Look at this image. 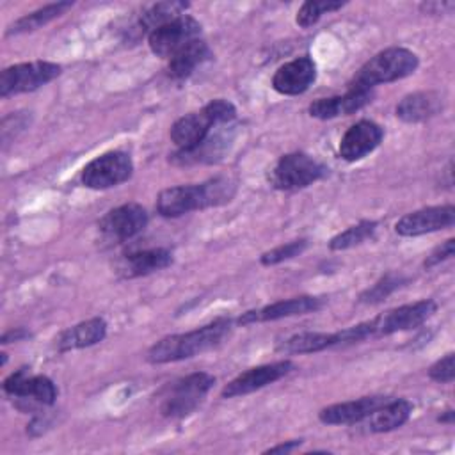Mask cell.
<instances>
[{
	"label": "cell",
	"mask_w": 455,
	"mask_h": 455,
	"mask_svg": "<svg viewBox=\"0 0 455 455\" xmlns=\"http://www.w3.org/2000/svg\"><path fill=\"white\" fill-rule=\"evenodd\" d=\"M213 382L215 377L206 371H196L180 379L171 386L167 396L164 398L160 405L162 414L174 419L192 414L203 403Z\"/></svg>",
	"instance_id": "5b68a950"
},
{
	"label": "cell",
	"mask_w": 455,
	"mask_h": 455,
	"mask_svg": "<svg viewBox=\"0 0 455 455\" xmlns=\"http://www.w3.org/2000/svg\"><path fill=\"white\" fill-rule=\"evenodd\" d=\"M293 368H295V364L288 359L249 368L247 371L235 377L229 384H226L224 389L220 391V396L222 398H235V396L249 395V393L258 391V389H261L268 384H274L275 380L288 375Z\"/></svg>",
	"instance_id": "8fae6325"
},
{
	"label": "cell",
	"mask_w": 455,
	"mask_h": 455,
	"mask_svg": "<svg viewBox=\"0 0 455 455\" xmlns=\"http://www.w3.org/2000/svg\"><path fill=\"white\" fill-rule=\"evenodd\" d=\"M453 416H455V412L450 409V411H446L444 414H441L437 419H439L441 423H448V425H451V423H453Z\"/></svg>",
	"instance_id": "74e56055"
},
{
	"label": "cell",
	"mask_w": 455,
	"mask_h": 455,
	"mask_svg": "<svg viewBox=\"0 0 455 455\" xmlns=\"http://www.w3.org/2000/svg\"><path fill=\"white\" fill-rule=\"evenodd\" d=\"M27 338H30V332H28L27 329H23V327H16V329H11V331L4 332L0 343H2V345H7V343L21 341V339H27Z\"/></svg>",
	"instance_id": "d590c367"
},
{
	"label": "cell",
	"mask_w": 455,
	"mask_h": 455,
	"mask_svg": "<svg viewBox=\"0 0 455 455\" xmlns=\"http://www.w3.org/2000/svg\"><path fill=\"white\" fill-rule=\"evenodd\" d=\"M329 169L316 158L295 151L283 155L268 172V183L277 190H299L327 176Z\"/></svg>",
	"instance_id": "277c9868"
},
{
	"label": "cell",
	"mask_w": 455,
	"mask_h": 455,
	"mask_svg": "<svg viewBox=\"0 0 455 455\" xmlns=\"http://www.w3.org/2000/svg\"><path fill=\"white\" fill-rule=\"evenodd\" d=\"M107 336V322L100 316L80 322L66 329L57 339V350L68 352L76 348H85L100 343Z\"/></svg>",
	"instance_id": "7402d4cb"
},
{
	"label": "cell",
	"mask_w": 455,
	"mask_h": 455,
	"mask_svg": "<svg viewBox=\"0 0 455 455\" xmlns=\"http://www.w3.org/2000/svg\"><path fill=\"white\" fill-rule=\"evenodd\" d=\"M389 396H363L359 400L332 403L318 412V419L325 425H352L364 421L377 407L386 403Z\"/></svg>",
	"instance_id": "d6986e66"
},
{
	"label": "cell",
	"mask_w": 455,
	"mask_h": 455,
	"mask_svg": "<svg viewBox=\"0 0 455 455\" xmlns=\"http://www.w3.org/2000/svg\"><path fill=\"white\" fill-rule=\"evenodd\" d=\"M428 377L435 382L450 384L455 377V354H446L428 368Z\"/></svg>",
	"instance_id": "d6a6232c"
},
{
	"label": "cell",
	"mask_w": 455,
	"mask_h": 455,
	"mask_svg": "<svg viewBox=\"0 0 455 455\" xmlns=\"http://www.w3.org/2000/svg\"><path fill=\"white\" fill-rule=\"evenodd\" d=\"M236 183L228 176L210 178L196 185H178L164 188L156 197V212L162 217L174 219L185 213L226 204L233 199Z\"/></svg>",
	"instance_id": "6da1fadb"
},
{
	"label": "cell",
	"mask_w": 455,
	"mask_h": 455,
	"mask_svg": "<svg viewBox=\"0 0 455 455\" xmlns=\"http://www.w3.org/2000/svg\"><path fill=\"white\" fill-rule=\"evenodd\" d=\"M172 263V254L167 249H144L126 254L119 263V272L123 277H140L158 272Z\"/></svg>",
	"instance_id": "44dd1931"
},
{
	"label": "cell",
	"mask_w": 455,
	"mask_h": 455,
	"mask_svg": "<svg viewBox=\"0 0 455 455\" xmlns=\"http://www.w3.org/2000/svg\"><path fill=\"white\" fill-rule=\"evenodd\" d=\"M455 222V206L443 204V206H428L411 213H405L395 224V231L400 236H419L434 231H441L451 228Z\"/></svg>",
	"instance_id": "7c38bea8"
},
{
	"label": "cell",
	"mask_w": 455,
	"mask_h": 455,
	"mask_svg": "<svg viewBox=\"0 0 455 455\" xmlns=\"http://www.w3.org/2000/svg\"><path fill=\"white\" fill-rule=\"evenodd\" d=\"M212 55L210 46L203 39H194L169 59L167 75L174 80H183L190 76L197 66L210 60Z\"/></svg>",
	"instance_id": "cb8c5ba5"
},
{
	"label": "cell",
	"mask_w": 455,
	"mask_h": 455,
	"mask_svg": "<svg viewBox=\"0 0 455 455\" xmlns=\"http://www.w3.org/2000/svg\"><path fill=\"white\" fill-rule=\"evenodd\" d=\"M199 36H201V23L188 14H181L180 18L149 32L148 44L156 57L171 59L183 46H187L194 39H199Z\"/></svg>",
	"instance_id": "9c48e42d"
},
{
	"label": "cell",
	"mask_w": 455,
	"mask_h": 455,
	"mask_svg": "<svg viewBox=\"0 0 455 455\" xmlns=\"http://www.w3.org/2000/svg\"><path fill=\"white\" fill-rule=\"evenodd\" d=\"M231 327L233 322L229 318H217L194 331L165 336L148 350L146 359L153 364H164L194 357L219 347L229 336Z\"/></svg>",
	"instance_id": "7a4b0ae2"
},
{
	"label": "cell",
	"mask_w": 455,
	"mask_h": 455,
	"mask_svg": "<svg viewBox=\"0 0 455 455\" xmlns=\"http://www.w3.org/2000/svg\"><path fill=\"white\" fill-rule=\"evenodd\" d=\"M405 283V277L400 275V274H386L384 277H380L371 288L364 290L361 295H359V300L364 302V304H377V302H382L386 297H389L395 290H398L402 284Z\"/></svg>",
	"instance_id": "4dcf8cb0"
},
{
	"label": "cell",
	"mask_w": 455,
	"mask_h": 455,
	"mask_svg": "<svg viewBox=\"0 0 455 455\" xmlns=\"http://www.w3.org/2000/svg\"><path fill=\"white\" fill-rule=\"evenodd\" d=\"M384 139V130L380 124L361 119L352 124L339 140V156L347 162H355L370 155Z\"/></svg>",
	"instance_id": "2e32d148"
},
{
	"label": "cell",
	"mask_w": 455,
	"mask_h": 455,
	"mask_svg": "<svg viewBox=\"0 0 455 455\" xmlns=\"http://www.w3.org/2000/svg\"><path fill=\"white\" fill-rule=\"evenodd\" d=\"M300 439L297 441V439H293V441H288V443H283V444H277V446H272V448H268L265 453H288V451H291V450H295V448H299L300 446Z\"/></svg>",
	"instance_id": "8d00e7d4"
},
{
	"label": "cell",
	"mask_w": 455,
	"mask_h": 455,
	"mask_svg": "<svg viewBox=\"0 0 455 455\" xmlns=\"http://www.w3.org/2000/svg\"><path fill=\"white\" fill-rule=\"evenodd\" d=\"M443 108V98L434 91H419L403 96L395 112L405 123H421L437 116Z\"/></svg>",
	"instance_id": "ffe728a7"
},
{
	"label": "cell",
	"mask_w": 455,
	"mask_h": 455,
	"mask_svg": "<svg viewBox=\"0 0 455 455\" xmlns=\"http://www.w3.org/2000/svg\"><path fill=\"white\" fill-rule=\"evenodd\" d=\"M316 80V64L309 55L297 57L279 66L272 76V87L284 96L306 92Z\"/></svg>",
	"instance_id": "9a60e30c"
},
{
	"label": "cell",
	"mask_w": 455,
	"mask_h": 455,
	"mask_svg": "<svg viewBox=\"0 0 455 455\" xmlns=\"http://www.w3.org/2000/svg\"><path fill=\"white\" fill-rule=\"evenodd\" d=\"M217 124L210 112L203 107L199 112L181 116L171 126V140L178 146V151H190L199 146Z\"/></svg>",
	"instance_id": "ac0fdd59"
},
{
	"label": "cell",
	"mask_w": 455,
	"mask_h": 455,
	"mask_svg": "<svg viewBox=\"0 0 455 455\" xmlns=\"http://www.w3.org/2000/svg\"><path fill=\"white\" fill-rule=\"evenodd\" d=\"M229 140H231V137L224 135L222 132L213 133V130H212L210 135L199 146H196L190 151H176L171 156V160H172V164H178V165L212 164L220 158V155L226 151Z\"/></svg>",
	"instance_id": "d4e9b609"
},
{
	"label": "cell",
	"mask_w": 455,
	"mask_h": 455,
	"mask_svg": "<svg viewBox=\"0 0 455 455\" xmlns=\"http://www.w3.org/2000/svg\"><path fill=\"white\" fill-rule=\"evenodd\" d=\"M375 231H377L375 220H361V222L347 228L345 231L338 233L336 236H332L329 242V249L331 251H345V249L355 247V245L373 238Z\"/></svg>",
	"instance_id": "f1b7e54d"
},
{
	"label": "cell",
	"mask_w": 455,
	"mask_h": 455,
	"mask_svg": "<svg viewBox=\"0 0 455 455\" xmlns=\"http://www.w3.org/2000/svg\"><path fill=\"white\" fill-rule=\"evenodd\" d=\"M343 5H345V2H341V0H307L299 7L295 21L299 27L309 28L322 18V14L338 11Z\"/></svg>",
	"instance_id": "f546056e"
},
{
	"label": "cell",
	"mask_w": 455,
	"mask_h": 455,
	"mask_svg": "<svg viewBox=\"0 0 455 455\" xmlns=\"http://www.w3.org/2000/svg\"><path fill=\"white\" fill-rule=\"evenodd\" d=\"M148 212L140 204L126 203L107 212L100 219L98 228L107 238L116 242H126L142 233L148 226Z\"/></svg>",
	"instance_id": "30bf717a"
},
{
	"label": "cell",
	"mask_w": 455,
	"mask_h": 455,
	"mask_svg": "<svg viewBox=\"0 0 455 455\" xmlns=\"http://www.w3.org/2000/svg\"><path fill=\"white\" fill-rule=\"evenodd\" d=\"M453 7V2H423L419 5V9L427 14H448Z\"/></svg>",
	"instance_id": "e575fe53"
},
{
	"label": "cell",
	"mask_w": 455,
	"mask_h": 455,
	"mask_svg": "<svg viewBox=\"0 0 455 455\" xmlns=\"http://www.w3.org/2000/svg\"><path fill=\"white\" fill-rule=\"evenodd\" d=\"M62 73V68L48 60H32L9 66L0 75V96L9 98L21 92H32Z\"/></svg>",
	"instance_id": "8992f818"
},
{
	"label": "cell",
	"mask_w": 455,
	"mask_h": 455,
	"mask_svg": "<svg viewBox=\"0 0 455 455\" xmlns=\"http://www.w3.org/2000/svg\"><path fill=\"white\" fill-rule=\"evenodd\" d=\"M133 162L124 151H107L91 160L82 171V183L92 190H105L128 181Z\"/></svg>",
	"instance_id": "52a82bcc"
},
{
	"label": "cell",
	"mask_w": 455,
	"mask_h": 455,
	"mask_svg": "<svg viewBox=\"0 0 455 455\" xmlns=\"http://www.w3.org/2000/svg\"><path fill=\"white\" fill-rule=\"evenodd\" d=\"M307 243H309L307 238H299V240H291L288 243L277 245V247L263 252L259 256V263L265 265V267H272V265L288 261V259H291L295 256H300L307 249Z\"/></svg>",
	"instance_id": "1f68e13d"
},
{
	"label": "cell",
	"mask_w": 455,
	"mask_h": 455,
	"mask_svg": "<svg viewBox=\"0 0 455 455\" xmlns=\"http://www.w3.org/2000/svg\"><path fill=\"white\" fill-rule=\"evenodd\" d=\"M188 9V4L187 2H176V0H171V2H158V4H153L149 5L146 11H142L140 14V20H139V30L144 34H149L153 32L155 28L180 18L185 11Z\"/></svg>",
	"instance_id": "83f0119b"
},
{
	"label": "cell",
	"mask_w": 455,
	"mask_h": 455,
	"mask_svg": "<svg viewBox=\"0 0 455 455\" xmlns=\"http://www.w3.org/2000/svg\"><path fill=\"white\" fill-rule=\"evenodd\" d=\"M419 66V59L414 52L391 46L373 55L350 80L348 87L373 89L379 84H389L412 75Z\"/></svg>",
	"instance_id": "3957f363"
},
{
	"label": "cell",
	"mask_w": 455,
	"mask_h": 455,
	"mask_svg": "<svg viewBox=\"0 0 455 455\" xmlns=\"http://www.w3.org/2000/svg\"><path fill=\"white\" fill-rule=\"evenodd\" d=\"M4 391L9 396L32 400L41 405H52L57 400V387L44 375H30L27 368H20L4 380Z\"/></svg>",
	"instance_id": "5bb4252c"
},
{
	"label": "cell",
	"mask_w": 455,
	"mask_h": 455,
	"mask_svg": "<svg viewBox=\"0 0 455 455\" xmlns=\"http://www.w3.org/2000/svg\"><path fill=\"white\" fill-rule=\"evenodd\" d=\"M325 300L322 297H311V295H300L291 297L286 300H277L274 304L263 306L259 309H251L242 313V316L236 320L238 325H249V323H259V322H274L288 316L297 315H307L322 309Z\"/></svg>",
	"instance_id": "4fadbf2b"
},
{
	"label": "cell",
	"mask_w": 455,
	"mask_h": 455,
	"mask_svg": "<svg viewBox=\"0 0 455 455\" xmlns=\"http://www.w3.org/2000/svg\"><path fill=\"white\" fill-rule=\"evenodd\" d=\"M412 414V403L405 398H389L366 418V428L373 434L400 428Z\"/></svg>",
	"instance_id": "603a6c76"
},
{
	"label": "cell",
	"mask_w": 455,
	"mask_h": 455,
	"mask_svg": "<svg viewBox=\"0 0 455 455\" xmlns=\"http://www.w3.org/2000/svg\"><path fill=\"white\" fill-rule=\"evenodd\" d=\"M73 7V2H57V4H48L30 14H25L18 18L7 30L5 36H18V34H27L41 28L43 25L50 23L52 20L62 16L68 9Z\"/></svg>",
	"instance_id": "4316f807"
},
{
	"label": "cell",
	"mask_w": 455,
	"mask_h": 455,
	"mask_svg": "<svg viewBox=\"0 0 455 455\" xmlns=\"http://www.w3.org/2000/svg\"><path fill=\"white\" fill-rule=\"evenodd\" d=\"M437 309V304L432 299H423L412 304H403L398 307H393L371 320L370 323V332L371 338L375 336H389L395 332L416 329L421 323H425Z\"/></svg>",
	"instance_id": "ba28073f"
},
{
	"label": "cell",
	"mask_w": 455,
	"mask_h": 455,
	"mask_svg": "<svg viewBox=\"0 0 455 455\" xmlns=\"http://www.w3.org/2000/svg\"><path fill=\"white\" fill-rule=\"evenodd\" d=\"M338 347V334H327V332H300L293 334L286 339H283L275 350L284 355L291 354H313V352H322L325 348Z\"/></svg>",
	"instance_id": "484cf974"
},
{
	"label": "cell",
	"mask_w": 455,
	"mask_h": 455,
	"mask_svg": "<svg viewBox=\"0 0 455 455\" xmlns=\"http://www.w3.org/2000/svg\"><path fill=\"white\" fill-rule=\"evenodd\" d=\"M453 251H455V240L453 238H448L446 242H443L441 245H437L423 261V267L425 268H432L435 265H439L441 261H446L448 258L453 256Z\"/></svg>",
	"instance_id": "836d02e7"
},
{
	"label": "cell",
	"mask_w": 455,
	"mask_h": 455,
	"mask_svg": "<svg viewBox=\"0 0 455 455\" xmlns=\"http://www.w3.org/2000/svg\"><path fill=\"white\" fill-rule=\"evenodd\" d=\"M371 98H373V89L348 87L347 92L341 96L315 100L309 105L307 112L311 117H316V119H334L338 116H350L361 110L371 101Z\"/></svg>",
	"instance_id": "e0dca14e"
}]
</instances>
